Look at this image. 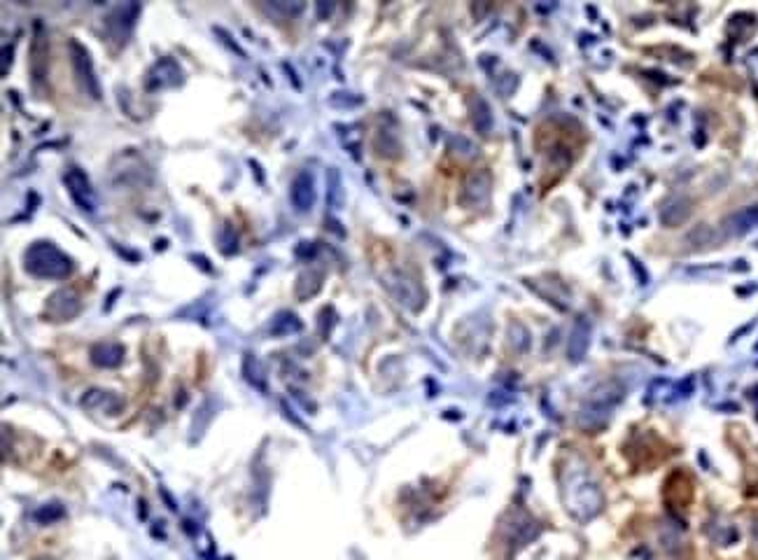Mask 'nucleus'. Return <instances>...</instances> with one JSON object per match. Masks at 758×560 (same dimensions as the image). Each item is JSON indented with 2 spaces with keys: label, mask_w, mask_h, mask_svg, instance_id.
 I'll use <instances>...</instances> for the list:
<instances>
[{
  "label": "nucleus",
  "mask_w": 758,
  "mask_h": 560,
  "mask_svg": "<svg viewBox=\"0 0 758 560\" xmlns=\"http://www.w3.org/2000/svg\"><path fill=\"white\" fill-rule=\"evenodd\" d=\"M331 10H334V5H318V12H320V17H324V15H331Z\"/></svg>",
  "instance_id": "dca6fc26"
},
{
  "label": "nucleus",
  "mask_w": 758,
  "mask_h": 560,
  "mask_svg": "<svg viewBox=\"0 0 758 560\" xmlns=\"http://www.w3.org/2000/svg\"><path fill=\"white\" fill-rule=\"evenodd\" d=\"M289 199H292V206L297 208V213H308L313 208V203H315V182H313V175L308 171H301L294 177Z\"/></svg>",
  "instance_id": "39448f33"
},
{
  "label": "nucleus",
  "mask_w": 758,
  "mask_h": 560,
  "mask_svg": "<svg viewBox=\"0 0 758 560\" xmlns=\"http://www.w3.org/2000/svg\"><path fill=\"white\" fill-rule=\"evenodd\" d=\"M180 82H182V68L173 59H162L150 70V75H147V87L150 89L175 87Z\"/></svg>",
  "instance_id": "423d86ee"
},
{
  "label": "nucleus",
  "mask_w": 758,
  "mask_h": 560,
  "mask_svg": "<svg viewBox=\"0 0 758 560\" xmlns=\"http://www.w3.org/2000/svg\"><path fill=\"white\" fill-rule=\"evenodd\" d=\"M469 108H472V119H474V126H476L480 133H488V131H490V126H492V115H490L488 103H485L483 98H478V96H476V98H472Z\"/></svg>",
  "instance_id": "9b49d317"
},
{
  "label": "nucleus",
  "mask_w": 758,
  "mask_h": 560,
  "mask_svg": "<svg viewBox=\"0 0 758 560\" xmlns=\"http://www.w3.org/2000/svg\"><path fill=\"white\" fill-rule=\"evenodd\" d=\"M756 226H758V206L742 208V211L732 213L726 220V231L732 233V236H742V233L756 229Z\"/></svg>",
  "instance_id": "6e6552de"
},
{
  "label": "nucleus",
  "mask_w": 758,
  "mask_h": 560,
  "mask_svg": "<svg viewBox=\"0 0 758 560\" xmlns=\"http://www.w3.org/2000/svg\"><path fill=\"white\" fill-rule=\"evenodd\" d=\"M68 52H70V66H72V73H75V79H77L79 89H82V94H87L94 98V101H98V98H101V84H98L89 52L79 45L77 40L68 42Z\"/></svg>",
  "instance_id": "f03ea898"
},
{
  "label": "nucleus",
  "mask_w": 758,
  "mask_h": 560,
  "mask_svg": "<svg viewBox=\"0 0 758 560\" xmlns=\"http://www.w3.org/2000/svg\"><path fill=\"white\" fill-rule=\"evenodd\" d=\"M588 336H590V329H588V322H581L579 327L574 329V336H572V346H570V355L572 360H581L585 348H588Z\"/></svg>",
  "instance_id": "f8f14e48"
},
{
  "label": "nucleus",
  "mask_w": 758,
  "mask_h": 560,
  "mask_svg": "<svg viewBox=\"0 0 758 560\" xmlns=\"http://www.w3.org/2000/svg\"><path fill=\"white\" fill-rule=\"evenodd\" d=\"M686 243H693L695 248H705V245H712V243H717V236H714V231H712V229H710V226H707V224H700L698 229L688 233Z\"/></svg>",
  "instance_id": "ddd939ff"
},
{
  "label": "nucleus",
  "mask_w": 758,
  "mask_h": 560,
  "mask_svg": "<svg viewBox=\"0 0 758 560\" xmlns=\"http://www.w3.org/2000/svg\"><path fill=\"white\" fill-rule=\"evenodd\" d=\"M329 180H331V196H329V203L331 206H341L343 203V189H341V177H338L336 168H331L329 173Z\"/></svg>",
  "instance_id": "2eb2a0df"
},
{
  "label": "nucleus",
  "mask_w": 758,
  "mask_h": 560,
  "mask_svg": "<svg viewBox=\"0 0 758 560\" xmlns=\"http://www.w3.org/2000/svg\"><path fill=\"white\" fill-rule=\"evenodd\" d=\"M64 182L68 187V194H70V199L77 203L82 211L87 213H94L96 211V192L94 187H91L89 177L82 173L79 168H68L66 175H64Z\"/></svg>",
  "instance_id": "7ed1b4c3"
},
{
  "label": "nucleus",
  "mask_w": 758,
  "mask_h": 560,
  "mask_svg": "<svg viewBox=\"0 0 758 560\" xmlns=\"http://www.w3.org/2000/svg\"><path fill=\"white\" fill-rule=\"evenodd\" d=\"M220 241H222V250H224L226 255H231V252H236V248H238V236H236V231H233L229 224H226L224 229H222Z\"/></svg>",
  "instance_id": "4468645a"
},
{
  "label": "nucleus",
  "mask_w": 758,
  "mask_h": 560,
  "mask_svg": "<svg viewBox=\"0 0 758 560\" xmlns=\"http://www.w3.org/2000/svg\"><path fill=\"white\" fill-rule=\"evenodd\" d=\"M688 213H691V206H688V201L683 199V196H674V199H670L663 206L661 220H663V224L677 226V224H681L683 220L688 218Z\"/></svg>",
  "instance_id": "1a4fd4ad"
},
{
  "label": "nucleus",
  "mask_w": 758,
  "mask_h": 560,
  "mask_svg": "<svg viewBox=\"0 0 758 560\" xmlns=\"http://www.w3.org/2000/svg\"><path fill=\"white\" fill-rule=\"evenodd\" d=\"M138 12H140V5H138V3L124 5V8H117V10H115V15L110 17V21H108L110 33H113L117 40H124V42H126V35H128V33L124 30V26H126L128 30L133 28V21H135V17H138Z\"/></svg>",
  "instance_id": "0eeeda50"
},
{
  "label": "nucleus",
  "mask_w": 758,
  "mask_h": 560,
  "mask_svg": "<svg viewBox=\"0 0 758 560\" xmlns=\"http://www.w3.org/2000/svg\"><path fill=\"white\" fill-rule=\"evenodd\" d=\"M23 267L30 276L35 278H52L61 280L70 273L72 262L64 250H59L54 243L49 241H38L33 243L23 255Z\"/></svg>",
  "instance_id": "f257e3e1"
},
{
  "label": "nucleus",
  "mask_w": 758,
  "mask_h": 560,
  "mask_svg": "<svg viewBox=\"0 0 758 560\" xmlns=\"http://www.w3.org/2000/svg\"><path fill=\"white\" fill-rule=\"evenodd\" d=\"M490 196V175L485 171H478V173H472L465 180V187H462V203L469 208H478L483 203H488Z\"/></svg>",
  "instance_id": "20e7f679"
},
{
  "label": "nucleus",
  "mask_w": 758,
  "mask_h": 560,
  "mask_svg": "<svg viewBox=\"0 0 758 560\" xmlns=\"http://www.w3.org/2000/svg\"><path fill=\"white\" fill-rule=\"evenodd\" d=\"M124 358V348L119 343H98L91 348V360L98 367H117Z\"/></svg>",
  "instance_id": "9d476101"
}]
</instances>
